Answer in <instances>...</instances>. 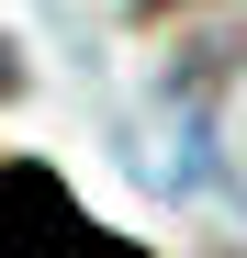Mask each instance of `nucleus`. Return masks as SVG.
I'll return each instance as SVG.
<instances>
[{"label":"nucleus","mask_w":247,"mask_h":258,"mask_svg":"<svg viewBox=\"0 0 247 258\" xmlns=\"http://www.w3.org/2000/svg\"><path fill=\"white\" fill-rule=\"evenodd\" d=\"M0 258H146V247L112 236L101 213H79L56 168L12 157V168H0Z\"/></svg>","instance_id":"f257e3e1"},{"label":"nucleus","mask_w":247,"mask_h":258,"mask_svg":"<svg viewBox=\"0 0 247 258\" xmlns=\"http://www.w3.org/2000/svg\"><path fill=\"white\" fill-rule=\"evenodd\" d=\"M12 90H23V45L0 34V101H12Z\"/></svg>","instance_id":"f03ea898"}]
</instances>
